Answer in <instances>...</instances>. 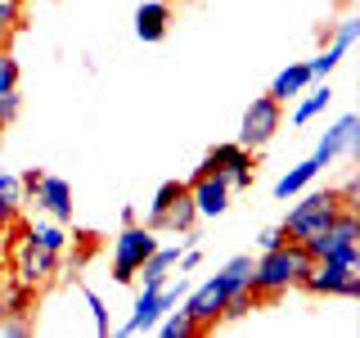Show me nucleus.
<instances>
[{
	"instance_id": "obj_1",
	"label": "nucleus",
	"mask_w": 360,
	"mask_h": 338,
	"mask_svg": "<svg viewBox=\"0 0 360 338\" xmlns=\"http://www.w3.org/2000/svg\"><path fill=\"white\" fill-rule=\"evenodd\" d=\"M0 253H5V262H9V275L22 280V284H32L37 293L50 289L54 280L63 275V253H50V248H41V244L27 234V225H22L18 217L9 221Z\"/></svg>"
},
{
	"instance_id": "obj_2",
	"label": "nucleus",
	"mask_w": 360,
	"mask_h": 338,
	"mask_svg": "<svg viewBox=\"0 0 360 338\" xmlns=\"http://www.w3.org/2000/svg\"><path fill=\"white\" fill-rule=\"evenodd\" d=\"M311 262H315V257L307 253V244H297V239H288L279 248H266V253L252 262V284H248V289H252L257 302H275L279 293L297 289V280L307 275Z\"/></svg>"
},
{
	"instance_id": "obj_3",
	"label": "nucleus",
	"mask_w": 360,
	"mask_h": 338,
	"mask_svg": "<svg viewBox=\"0 0 360 338\" xmlns=\"http://www.w3.org/2000/svg\"><path fill=\"white\" fill-rule=\"evenodd\" d=\"M307 253L311 257H324V262H342V266H356L360 270V212L347 203L338 217L324 225L315 239H307Z\"/></svg>"
},
{
	"instance_id": "obj_4",
	"label": "nucleus",
	"mask_w": 360,
	"mask_h": 338,
	"mask_svg": "<svg viewBox=\"0 0 360 338\" xmlns=\"http://www.w3.org/2000/svg\"><path fill=\"white\" fill-rule=\"evenodd\" d=\"M342 208H347V203H342V194H338V189H311V194H302V199L288 208L284 234H288V239H297V244H307V239H315V234H320Z\"/></svg>"
},
{
	"instance_id": "obj_5",
	"label": "nucleus",
	"mask_w": 360,
	"mask_h": 338,
	"mask_svg": "<svg viewBox=\"0 0 360 338\" xmlns=\"http://www.w3.org/2000/svg\"><path fill=\"white\" fill-rule=\"evenodd\" d=\"M198 212H194V199H189V185L185 180H167V185H158V194L149 203V230H167V234H185L194 230Z\"/></svg>"
},
{
	"instance_id": "obj_6",
	"label": "nucleus",
	"mask_w": 360,
	"mask_h": 338,
	"mask_svg": "<svg viewBox=\"0 0 360 338\" xmlns=\"http://www.w3.org/2000/svg\"><path fill=\"white\" fill-rule=\"evenodd\" d=\"M185 293H189V275H185V270H180V275H172L167 284H158V289H144L140 302H135V311L127 315V325H122L117 334H149L153 325L162 320V311L176 307Z\"/></svg>"
},
{
	"instance_id": "obj_7",
	"label": "nucleus",
	"mask_w": 360,
	"mask_h": 338,
	"mask_svg": "<svg viewBox=\"0 0 360 338\" xmlns=\"http://www.w3.org/2000/svg\"><path fill=\"white\" fill-rule=\"evenodd\" d=\"M153 248H158V230H149V225H140V221H127L122 234L112 239V280H117V284H131Z\"/></svg>"
},
{
	"instance_id": "obj_8",
	"label": "nucleus",
	"mask_w": 360,
	"mask_h": 338,
	"mask_svg": "<svg viewBox=\"0 0 360 338\" xmlns=\"http://www.w3.org/2000/svg\"><path fill=\"white\" fill-rule=\"evenodd\" d=\"M202 172H221L225 180H230V189H252V180H257V154L243 149L239 140L212 144L207 158L194 167V176H202Z\"/></svg>"
},
{
	"instance_id": "obj_9",
	"label": "nucleus",
	"mask_w": 360,
	"mask_h": 338,
	"mask_svg": "<svg viewBox=\"0 0 360 338\" xmlns=\"http://www.w3.org/2000/svg\"><path fill=\"white\" fill-rule=\"evenodd\" d=\"M297 289L320 293V298H360V270L356 266H342V262H324V257H315V262L307 266V275L297 280Z\"/></svg>"
},
{
	"instance_id": "obj_10",
	"label": "nucleus",
	"mask_w": 360,
	"mask_h": 338,
	"mask_svg": "<svg viewBox=\"0 0 360 338\" xmlns=\"http://www.w3.org/2000/svg\"><path fill=\"white\" fill-rule=\"evenodd\" d=\"M284 127V104L270 95H257L252 104L243 108V122H239V144L243 149H266L270 140H275V131Z\"/></svg>"
},
{
	"instance_id": "obj_11",
	"label": "nucleus",
	"mask_w": 360,
	"mask_h": 338,
	"mask_svg": "<svg viewBox=\"0 0 360 338\" xmlns=\"http://www.w3.org/2000/svg\"><path fill=\"white\" fill-rule=\"evenodd\" d=\"M230 293L234 289H230V280H225L221 270L207 280V284H198V289L185 293V315L194 320L198 334H207V330H217V325H221V307H225V298H230Z\"/></svg>"
},
{
	"instance_id": "obj_12",
	"label": "nucleus",
	"mask_w": 360,
	"mask_h": 338,
	"mask_svg": "<svg viewBox=\"0 0 360 338\" xmlns=\"http://www.w3.org/2000/svg\"><path fill=\"white\" fill-rule=\"evenodd\" d=\"M360 154V118L356 113H347V118H338L329 131L320 135V144H315V163L320 167H333L338 158H356Z\"/></svg>"
},
{
	"instance_id": "obj_13",
	"label": "nucleus",
	"mask_w": 360,
	"mask_h": 338,
	"mask_svg": "<svg viewBox=\"0 0 360 338\" xmlns=\"http://www.w3.org/2000/svg\"><path fill=\"white\" fill-rule=\"evenodd\" d=\"M189 199H194V212L198 217H221L225 208H230V180H225L221 172H202V176H189Z\"/></svg>"
},
{
	"instance_id": "obj_14",
	"label": "nucleus",
	"mask_w": 360,
	"mask_h": 338,
	"mask_svg": "<svg viewBox=\"0 0 360 338\" xmlns=\"http://www.w3.org/2000/svg\"><path fill=\"white\" fill-rule=\"evenodd\" d=\"M32 199H37V208H41L50 221H59V225L72 221V185H68L63 176H50V172H45Z\"/></svg>"
},
{
	"instance_id": "obj_15",
	"label": "nucleus",
	"mask_w": 360,
	"mask_h": 338,
	"mask_svg": "<svg viewBox=\"0 0 360 338\" xmlns=\"http://www.w3.org/2000/svg\"><path fill=\"white\" fill-rule=\"evenodd\" d=\"M167 27H172V5H167V0H144V5L135 9V37L144 45H158L167 37Z\"/></svg>"
},
{
	"instance_id": "obj_16",
	"label": "nucleus",
	"mask_w": 360,
	"mask_h": 338,
	"mask_svg": "<svg viewBox=\"0 0 360 338\" xmlns=\"http://www.w3.org/2000/svg\"><path fill=\"white\" fill-rule=\"evenodd\" d=\"M37 298H41V293L32 284H22V280H14V275L0 280V315H32Z\"/></svg>"
},
{
	"instance_id": "obj_17",
	"label": "nucleus",
	"mask_w": 360,
	"mask_h": 338,
	"mask_svg": "<svg viewBox=\"0 0 360 338\" xmlns=\"http://www.w3.org/2000/svg\"><path fill=\"white\" fill-rule=\"evenodd\" d=\"M307 86H311V68H307V63H288L284 73L270 82L266 95H270V99H279V104H288V99H297Z\"/></svg>"
},
{
	"instance_id": "obj_18",
	"label": "nucleus",
	"mask_w": 360,
	"mask_h": 338,
	"mask_svg": "<svg viewBox=\"0 0 360 338\" xmlns=\"http://www.w3.org/2000/svg\"><path fill=\"white\" fill-rule=\"evenodd\" d=\"M320 172H324V167L315 163V158H307V163H297L292 172H284V176L275 180V199H292V194H302V189H307L311 180L320 176Z\"/></svg>"
},
{
	"instance_id": "obj_19",
	"label": "nucleus",
	"mask_w": 360,
	"mask_h": 338,
	"mask_svg": "<svg viewBox=\"0 0 360 338\" xmlns=\"http://www.w3.org/2000/svg\"><path fill=\"white\" fill-rule=\"evenodd\" d=\"M302 95H307V99H302V104L292 108V127H307L311 118H320V113L333 104V90H329V82H324V86H315V90L307 86Z\"/></svg>"
},
{
	"instance_id": "obj_20",
	"label": "nucleus",
	"mask_w": 360,
	"mask_h": 338,
	"mask_svg": "<svg viewBox=\"0 0 360 338\" xmlns=\"http://www.w3.org/2000/svg\"><path fill=\"white\" fill-rule=\"evenodd\" d=\"M153 330L162 334V338H198V330H194V320L185 315V307H180V311L167 307V311H162V320H158Z\"/></svg>"
},
{
	"instance_id": "obj_21",
	"label": "nucleus",
	"mask_w": 360,
	"mask_h": 338,
	"mask_svg": "<svg viewBox=\"0 0 360 338\" xmlns=\"http://www.w3.org/2000/svg\"><path fill=\"white\" fill-rule=\"evenodd\" d=\"M27 234L37 239L41 248H50V253H63L68 248V234H63V225L59 221H32L27 225Z\"/></svg>"
},
{
	"instance_id": "obj_22",
	"label": "nucleus",
	"mask_w": 360,
	"mask_h": 338,
	"mask_svg": "<svg viewBox=\"0 0 360 338\" xmlns=\"http://www.w3.org/2000/svg\"><path fill=\"white\" fill-rule=\"evenodd\" d=\"M342 54H347V50H342L338 41H329V45H324V50H320V54H315V59L307 63V68H311V82H324V77H329L333 68L342 63Z\"/></svg>"
},
{
	"instance_id": "obj_23",
	"label": "nucleus",
	"mask_w": 360,
	"mask_h": 338,
	"mask_svg": "<svg viewBox=\"0 0 360 338\" xmlns=\"http://www.w3.org/2000/svg\"><path fill=\"white\" fill-rule=\"evenodd\" d=\"M22 5L27 0H0V41H9L22 27Z\"/></svg>"
},
{
	"instance_id": "obj_24",
	"label": "nucleus",
	"mask_w": 360,
	"mask_h": 338,
	"mask_svg": "<svg viewBox=\"0 0 360 338\" xmlns=\"http://www.w3.org/2000/svg\"><path fill=\"white\" fill-rule=\"evenodd\" d=\"M82 298H86V307H90V315H95V334L99 338H108L112 334V325H108V307H104V298H99L90 284H82Z\"/></svg>"
},
{
	"instance_id": "obj_25",
	"label": "nucleus",
	"mask_w": 360,
	"mask_h": 338,
	"mask_svg": "<svg viewBox=\"0 0 360 338\" xmlns=\"http://www.w3.org/2000/svg\"><path fill=\"white\" fill-rule=\"evenodd\" d=\"M18 90V59L9 54V41H0V95Z\"/></svg>"
},
{
	"instance_id": "obj_26",
	"label": "nucleus",
	"mask_w": 360,
	"mask_h": 338,
	"mask_svg": "<svg viewBox=\"0 0 360 338\" xmlns=\"http://www.w3.org/2000/svg\"><path fill=\"white\" fill-rule=\"evenodd\" d=\"M99 248V234H90V230H77V257H72V280L82 275V266L90 262V253Z\"/></svg>"
},
{
	"instance_id": "obj_27",
	"label": "nucleus",
	"mask_w": 360,
	"mask_h": 338,
	"mask_svg": "<svg viewBox=\"0 0 360 338\" xmlns=\"http://www.w3.org/2000/svg\"><path fill=\"white\" fill-rule=\"evenodd\" d=\"M356 37H360V18H342V23L333 27V37H329V41H338L342 50H352V45H356Z\"/></svg>"
},
{
	"instance_id": "obj_28",
	"label": "nucleus",
	"mask_w": 360,
	"mask_h": 338,
	"mask_svg": "<svg viewBox=\"0 0 360 338\" xmlns=\"http://www.w3.org/2000/svg\"><path fill=\"white\" fill-rule=\"evenodd\" d=\"M18 108H22V99H18V90H5V95H0V131L9 127V122L18 118Z\"/></svg>"
},
{
	"instance_id": "obj_29",
	"label": "nucleus",
	"mask_w": 360,
	"mask_h": 338,
	"mask_svg": "<svg viewBox=\"0 0 360 338\" xmlns=\"http://www.w3.org/2000/svg\"><path fill=\"white\" fill-rule=\"evenodd\" d=\"M279 244H288V234H284V225H270V230H262V239H257V248H279Z\"/></svg>"
},
{
	"instance_id": "obj_30",
	"label": "nucleus",
	"mask_w": 360,
	"mask_h": 338,
	"mask_svg": "<svg viewBox=\"0 0 360 338\" xmlns=\"http://www.w3.org/2000/svg\"><path fill=\"white\" fill-rule=\"evenodd\" d=\"M198 262H202V248H194V244H185V253H180V262H176V270H198Z\"/></svg>"
},
{
	"instance_id": "obj_31",
	"label": "nucleus",
	"mask_w": 360,
	"mask_h": 338,
	"mask_svg": "<svg viewBox=\"0 0 360 338\" xmlns=\"http://www.w3.org/2000/svg\"><path fill=\"white\" fill-rule=\"evenodd\" d=\"M41 176H45V172H41V167H27V172H22V176H18V185H22V194H37V185H41Z\"/></svg>"
},
{
	"instance_id": "obj_32",
	"label": "nucleus",
	"mask_w": 360,
	"mask_h": 338,
	"mask_svg": "<svg viewBox=\"0 0 360 338\" xmlns=\"http://www.w3.org/2000/svg\"><path fill=\"white\" fill-rule=\"evenodd\" d=\"M14 217H18V208L9 199H0V221H14Z\"/></svg>"
},
{
	"instance_id": "obj_33",
	"label": "nucleus",
	"mask_w": 360,
	"mask_h": 338,
	"mask_svg": "<svg viewBox=\"0 0 360 338\" xmlns=\"http://www.w3.org/2000/svg\"><path fill=\"white\" fill-rule=\"evenodd\" d=\"M9 275V262H5V253H0V280H5Z\"/></svg>"
},
{
	"instance_id": "obj_34",
	"label": "nucleus",
	"mask_w": 360,
	"mask_h": 338,
	"mask_svg": "<svg viewBox=\"0 0 360 338\" xmlns=\"http://www.w3.org/2000/svg\"><path fill=\"white\" fill-rule=\"evenodd\" d=\"M5 230H9V221H0V244H5Z\"/></svg>"
},
{
	"instance_id": "obj_35",
	"label": "nucleus",
	"mask_w": 360,
	"mask_h": 338,
	"mask_svg": "<svg viewBox=\"0 0 360 338\" xmlns=\"http://www.w3.org/2000/svg\"><path fill=\"white\" fill-rule=\"evenodd\" d=\"M180 5H194V0H180Z\"/></svg>"
}]
</instances>
